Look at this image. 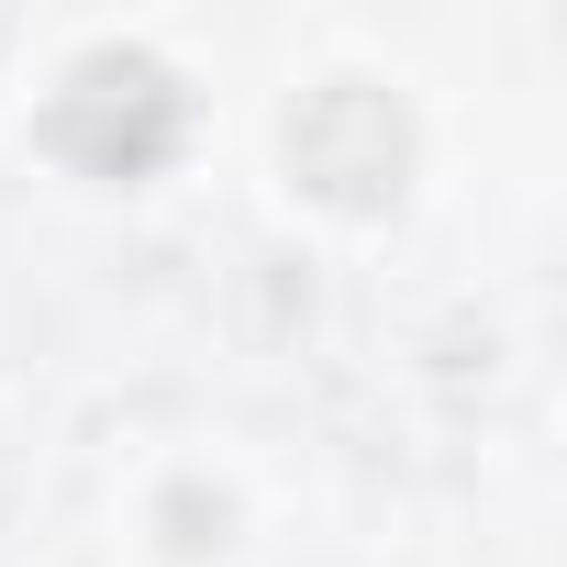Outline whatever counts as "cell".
Listing matches in <instances>:
<instances>
[{"label":"cell","mask_w":567,"mask_h":567,"mask_svg":"<svg viewBox=\"0 0 567 567\" xmlns=\"http://www.w3.org/2000/svg\"><path fill=\"white\" fill-rule=\"evenodd\" d=\"M401 167H412V123H401L390 90L334 79V90H312V101L290 112V178H301L312 200H334V212H379V200L401 189Z\"/></svg>","instance_id":"1"},{"label":"cell","mask_w":567,"mask_h":567,"mask_svg":"<svg viewBox=\"0 0 567 567\" xmlns=\"http://www.w3.org/2000/svg\"><path fill=\"white\" fill-rule=\"evenodd\" d=\"M167 523H178L167 545H178V556H200V545H223V523H234V512H223V501H200V489H167Z\"/></svg>","instance_id":"3"},{"label":"cell","mask_w":567,"mask_h":567,"mask_svg":"<svg viewBox=\"0 0 567 567\" xmlns=\"http://www.w3.org/2000/svg\"><path fill=\"white\" fill-rule=\"evenodd\" d=\"M167 134H178V79L156 56L112 45V56L68 68V90H56V145L68 156H90L101 178H134L145 156H167Z\"/></svg>","instance_id":"2"}]
</instances>
